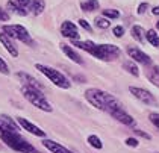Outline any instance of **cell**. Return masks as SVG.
Wrapping results in <instances>:
<instances>
[{
    "label": "cell",
    "mask_w": 159,
    "mask_h": 153,
    "mask_svg": "<svg viewBox=\"0 0 159 153\" xmlns=\"http://www.w3.org/2000/svg\"><path fill=\"white\" fill-rule=\"evenodd\" d=\"M0 140L15 152L39 153L30 142L21 137V133L18 132V128H17V123L8 115L0 117Z\"/></svg>",
    "instance_id": "1"
},
{
    "label": "cell",
    "mask_w": 159,
    "mask_h": 153,
    "mask_svg": "<svg viewBox=\"0 0 159 153\" xmlns=\"http://www.w3.org/2000/svg\"><path fill=\"white\" fill-rule=\"evenodd\" d=\"M71 44L74 47L88 52L94 58L100 59V61H106V62L115 61L117 58H120V55H121L120 47H117L114 44H96L93 41H80V39H73Z\"/></svg>",
    "instance_id": "2"
},
{
    "label": "cell",
    "mask_w": 159,
    "mask_h": 153,
    "mask_svg": "<svg viewBox=\"0 0 159 153\" xmlns=\"http://www.w3.org/2000/svg\"><path fill=\"white\" fill-rule=\"evenodd\" d=\"M85 99L88 100L89 105H93L100 111L109 112V114L115 109L123 108L121 102L118 99H115L112 94L103 91V90H98V88H88L85 91Z\"/></svg>",
    "instance_id": "3"
},
{
    "label": "cell",
    "mask_w": 159,
    "mask_h": 153,
    "mask_svg": "<svg viewBox=\"0 0 159 153\" xmlns=\"http://www.w3.org/2000/svg\"><path fill=\"white\" fill-rule=\"evenodd\" d=\"M21 94L29 103H32L35 108L44 111V112H52V105L47 102V99H46V95L43 94V91L30 88V86H23L21 88Z\"/></svg>",
    "instance_id": "4"
},
{
    "label": "cell",
    "mask_w": 159,
    "mask_h": 153,
    "mask_svg": "<svg viewBox=\"0 0 159 153\" xmlns=\"http://www.w3.org/2000/svg\"><path fill=\"white\" fill-rule=\"evenodd\" d=\"M35 68H37L39 73H43L47 79H49L52 83H55L58 88H62V90H68L70 86H71V83L70 81L62 74L61 71L55 70V68H52V67H47V65H44V64H35Z\"/></svg>",
    "instance_id": "5"
},
{
    "label": "cell",
    "mask_w": 159,
    "mask_h": 153,
    "mask_svg": "<svg viewBox=\"0 0 159 153\" xmlns=\"http://www.w3.org/2000/svg\"><path fill=\"white\" fill-rule=\"evenodd\" d=\"M3 32L6 35H9L12 39H18L25 44H29V46H34V39L30 38V34L27 32L25 26L21 24H5L3 26Z\"/></svg>",
    "instance_id": "6"
},
{
    "label": "cell",
    "mask_w": 159,
    "mask_h": 153,
    "mask_svg": "<svg viewBox=\"0 0 159 153\" xmlns=\"http://www.w3.org/2000/svg\"><path fill=\"white\" fill-rule=\"evenodd\" d=\"M130 94L134 95L135 99H138L139 102H143L147 106H158V100L155 99V95L152 94L148 90L139 88V86H129Z\"/></svg>",
    "instance_id": "7"
},
{
    "label": "cell",
    "mask_w": 159,
    "mask_h": 153,
    "mask_svg": "<svg viewBox=\"0 0 159 153\" xmlns=\"http://www.w3.org/2000/svg\"><path fill=\"white\" fill-rule=\"evenodd\" d=\"M127 55H129V58L135 61V62H138V64H143V65H152V58L144 53L141 49L138 47H127Z\"/></svg>",
    "instance_id": "8"
},
{
    "label": "cell",
    "mask_w": 159,
    "mask_h": 153,
    "mask_svg": "<svg viewBox=\"0 0 159 153\" xmlns=\"http://www.w3.org/2000/svg\"><path fill=\"white\" fill-rule=\"evenodd\" d=\"M61 35L65 36V38H68V39H79L80 35H79V29H77V26L73 23V21H70V20H65V21H62L61 24Z\"/></svg>",
    "instance_id": "9"
},
{
    "label": "cell",
    "mask_w": 159,
    "mask_h": 153,
    "mask_svg": "<svg viewBox=\"0 0 159 153\" xmlns=\"http://www.w3.org/2000/svg\"><path fill=\"white\" fill-rule=\"evenodd\" d=\"M17 121H18V124L25 130H27L29 133H32V135H35V137H39V138H44V137H46V132L41 129V128L35 126L34 123H30L29 120H26V118H23V117H17Z\"/></svg>",
    "instance_id": "10"
},
{
    "label": "cell",
    "mask_w": 159,
    "mask_h": 153,
    "mask_svg": "<svg viewBox=\"0 0 159 153\" xmlns=\"http://www.w3.org/2000/svg\"><path fill=\"white\" fill-rule=\"evenodd\" d=\"M17 77L20 79V82H23V86H30V88H35V90H39V91L44 90V85L43 83H39L34 76L27 74L25 71H18L17 73Z\"/></svg>",
    "instance_id": "11"
},
{
    "label": "cell",
    "mask_w": 159,
    "mask_h": 153,
    "mask_svg": "<svg viewBox=\"0 0 159 153\" xmlns=\"http://www.w3.org/2000/svg\"><path fill=\"white\" fill-rule=\"evenodd\" d=\"M111 115H112V118H115L117 121L123 123L124 126H130V128H135V118L132 117V115H129V114H127V112H126L123 108L112 111V112H111Z\"/></svg>",
    "instance_id": "12"
},
{
    "label": "cell",
    "mask_w": 159,
    "mask_h": 153,
    "mask_svg": "<svg viewBox=\"0 0 159 153\" xmlns=\"http://www.w3.org/2000/svg\"><path fill=\"white\" fill-rule=\"evenodd\" d=\"M0 43L3 44V47L9 52L11 56H14V58L18 56V49H17L15 43H14V39L9 35H6L5 32H0Z\"/></svg>",
    "instance_id": "13"
},
{
    "label": "cell",
    "mask_w": 159,
    "mask_h": 153,
    "mask_svg": "<svg viewBox=\"0 0 159 153\" xmlns=\"http://www.w3.org/2000/svg\"><path fill=\"white\" fill-rule=\"evenodd\" d=\"M61 50L64 52V55L67 56V58H70L73 62H76V64H79V65H84V59L80 58V55L74 50L71 46H68V44H64L62 43L61 44Z\"/></svg>",
    "instance_id": "14"
},
{
    "label": "cell",
    "mask_w": 159,
    "mask_h": 153,
    "mask_svg": "<svg viewBox=\"0 0 159 153\" xmlns=\"http://www.w3.org/2000/svg\"><path fill=\"white\" fill-rule=\"evenodd\" d=\"M43 146H44L47 150H50L52 153H74V152H71L70 149L61 146L59 142L52 141V140H44V141H43Z\"/></svg>",
    "instance_id": "15"
},
{
    "label": "cell",
    "mask_w": 159,
    "mask_h": 153,
    "mask_svg": "<svg viewBox=\"0 0 159 153\" xmlns=\"http://www.w3.org/2000/svg\"><path fill=\"white\" fill-rule=\"evenodd\" d=\"M147 79L159 88V65H152V68L147 70Z\"/></svg>",
    "instance_id": "16"
},
{
    "label": "cell",
    "mask_w": 159,
    "mask_h": 153,
    "mask_svg": "<svg viewBox=\"0 0 159 153\" xmlns=\"http://www.w3.org/2000/svg\"><path fill=\"white\" fill-rule=\"evenodd\" d=\"M130 34L134 36V39H136L138 43H144L146 41V30L139 26V24H135L130 30Z\"/></svg>",
    "instance_id": "17"
},
{
    "label": "cell",
    "mask_w": 159,
    "mask_h": 153,
    "mask_svg": "<svg viewBox=\"0 0 159 153\" xmlns=\"http://www.w3.org/2000/svg\"><path fill=\"white\" fill-rule=\"evenodd\" d=\"M80 8L85 12H93L100 8V3H98V0H84V2H80Z\"/></svg>",
    "instance_id": "18"
},
{
    "label": "cell",
    "mask_w": 159,
    "mask_h": 153,
    "mask_svg": "<svg viewBox=\"0 0 159 153\" xmlns=\"http://www.w3.org/2000/svg\"><path fill=\"white\" fill-rule=\"evenodd\" d=\"M44 9H46V2L44 0H32L29 12H32L34 15H39V14L44 12Z\"/></svg>",
    "instance_id": "19"
},
{
    "label": "cell",
    "mask_w": 159,
    "mask_h": 153,
    "mask_svg": "<svg viewBox=\"0 0 159 153\" xmlns=\"http://www.w3.org/2000/svg\"><path fill=\"white\" fill-rule=\"evenodd\" d=\"M123 68L127 71V73H130L132 76H135V77L139 76V68H138V65L135 64V61H132V59L124 61V62H123Z\"/></svg>",
    "instance_id": "20"
},
{
    "label": "cell",
    "mask_w": 159,
    "mask_h": 153,
    "mask_svg": "<svg viewBox=\"0 0 159 153\" xmlns=\"http://www.w3.org/2000/svg\"><path fill=\"white\" fill-rule=\"evenodd\" d=\"M6 9H9L11 12L17 14V15H21V17H25V15L29 14V12L26 11V9H23L21 6H18V5L15 3V0H9V2L6 3Z\"/></svg>",
    "instance_id": "21"
},
{
    "label": "cell",
    "mask_w": 159,
    "mask_h": 153,
    "mask_svg": "<svg viewBox=\"0 0 159 153\" xmlns=\"http://www.w3.org/2000/svg\"><path fill=\"white\" fill-rule=\"evenodd\" d=\"M146 41L148 44L155 46V47H159V35L155 29H150L146 32Z\"/></svg>",
    "instance_id": "22"
},
{
    "label": "cell",
    "mask_w": 159,
    "mask_h": 153,
    "mask_svg": "<svg viewBox=\"0 0 159 153\" xmlns=\"http://www.w3.org/2000/svg\"><path fill=\"white\" fill-rule=\"evenodd\" d=\"M86 141H88V144H89L91 147H94V149H97V150H100V149L103 147V142H102V140L98 138L97 135H89Z\"/></svg>",
    "instance_id": "23"
},
{
    "label": "cell",
    "mask_w": 159,
    "mask_h": 153,
    "mask_svg": "<svg viewBox=\"0 0 159 153\" xmlns=\"http://www.w3.org/2000/svg\"><path fill=\"white\" fill-rule=\"evenodd\" d=\"M96 26H97L98 29H108L111 26L109 18H106V17H97L96 18Z\"/></svg>",
    "instance_id": "24"
},
{
    "label": "cell",
    "mask_w": 159,
    "mask_h": 153,
    "mask_svg": "<svg viewBox=\"0 0 159 153\" xmlns=\"http://www.w3.org/2000/svg\"><path fill=\"white\" fill-rule=\"evenodd\" d=\"M102 14H103V17H106L109 20H115V18L120 17V12L117 11V9H103Z\"/></svg>",
    "instance_id": "25"
},
{
    "label": "cell",
    "mask_w": 159,
    "mask_h": 153,
    "mask_svg": "<svg viewBox=\"0 0 159 153\" xmlns=\"http://www.w3.org/2000/svg\"><path fill=\"white\" fill-rule=\"evenodd\" d=\"M148 120H150V123H152L155 128L159 129V114L158 112H152V114L148 115Z\"/></svg>",
    "instance_id": "26"
},
{
    "label": "cell",
    "mask_w": 159,
    "mask_h": 153,
    "mask_svg": "<svg viewBox=\"0 0 159 153\" xmlns=\"http://www.w3.org/2000/svg\"><path fill=\"white\" fill-rule=\"evenodd\" d=\"M15 3L29 12V9H30V5H32V0H15Z\"/></svg>",
    "instance_id": "27"
},
{
    "label": "cell",
    "mask_w": 159,
    "mask_h": 153,
    "mask_svg": "<svg viewBox=\"0 0 159 153\" xmlns=\"http://www.w3.org/2000/svg\"><path fill=\"white\" fill-rule=\"evenodd\" d=\"M112 34L117 36V38H121L124 35V27L123 26H115L114 29H112Z\"/></svg>",
    "instance_id": "28"
},
{
    "label": "cell",
    "mask_w": 159,
    "mask_h": 153,
    "mask_svg": "<svg viewBox=\"0 0 159 153\" xmlns=\"http://www.w3.org/2000/svg\"><path fill=\"white\" fill-rule=\"evenodd\" d=\"M79 26H80L82 29H85L86 32H93V27H91V24L88 23L86 20H84V18H80V20H79Z\"/></svg>",
    "instance_id": "29"
},
{
    "label": "cell",
    "mask_w": 159,
    "mask_h": 153,
    "mask_svg": "<svg viewBox=\"0 0 159 153\" xmlns=\"http://www.w3.org/2000/svg\"><path fill=\"white\" fill-rule=\"evenodd\" d=\"M0 73L3 74H9V68H8V64L3 61V58H0Z\"/></svg>",
    "instance_id": "30"
},
{
    "label": "cell",
    "mask_w": 159,
    "mask_h": 153,
    "mask_svg": "<svg viewBox=\"0 0 159 153\" xmlns=\"http://www.w3.org/2000/svg\"><path fill=\"white\" fill-rule=\"evenodd\" d=\"M0 21H9V14L6 9H3L0 6Z\"/></svg>",
    "instance_id": "31"
},
{
    "label": "cell",
    "mask_w": 159,
    "mask_h": 153,
    "mask_svg": "<svg viewBox=\"0 0 159 153\" xmlns=\"http://www.w3.org/2000/svg\"><path fill=\"white\" fill-rule=\"evenodd\" d=\"M126 144H127L129 147H138L139 142H138L136 138H127V140H126Z\"/></svg>",
    "instance_id": "32"
},
{
    "label": "cell",
    "mask_w": 159,
    "mask_h": 153,
    "mask_svg": "<svg viewBox=\"0 0 159 153\" xmlns=\"http://www.w3.org/2000/svg\"><path fill=\"white\" fill-rule=\"evenodd\" d=\"M134 132H135V135H138V137H143V138H146V140H150V135H148V133H146V132H143V130L135 129V128H134Z\"/></svg>",
    "instance_id": "33"
},
{
    "label": "cell",
    "mask_w": 159,
    "mask_h": 153,
    "mask_svg": "<svg viewBox=\"0 0 159 153\" xmlns=\"http://www.w3.org/2000/svg\"><path fill=\"white\" fill-rule=\"evenodd\" d=\"M148 9V3H141L139 6H138V9H136V12L141 15V14H144V12Z\"/></svg>",
    "instance_id": "34"
},
{
    "label": "cell",
    "mask_w": 159,
    "mask_h": 153,
    "mask_svg": "<svg viewBox=\"0 0 159 153\" xmlns=\"http://www.w3.org/2000/svg\"><path fill=\"white\" fill-rule=\"evenodd\" d=\"M152 14H153V15H159V5L152 8Z\"/></svg>",
    "instance_id": "35"
},
{
    "label": "cell",
    "mask_w": 159,
    "mask_h": 153,
    "mask_svg": "<svg viewBox=\"0 0 159 153\" xmlns=\"http://www.w3.org/2000/svg\"><path fill=\"white\" fill-rule=\"evenodd\" d=\"M156 29H158V30H159V20H158V21H156Z\"/></svg>",
    "instance_id": "36"
},
{
    "label": "cell",
    "mask_w": 159,
    "mask_h": 153,
    "mask_svg": "<svg viewBox=\"0 0 159 153\" xmlns=\"http://www.w3.org/2000/svg\"><path fill=\"white\" fill-rule=\"evenodd\" d=\"M155 153H159V152H155Z\"/></svg>",
    "instance_id": "37"
}]
</instances>
